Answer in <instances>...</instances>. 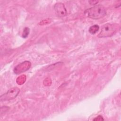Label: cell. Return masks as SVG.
<instances>
[{
  "instance_id": "5",
  "label": "cell",
  "mask_w": 121,
  "mask_h": 121,
  "mask_svg": "<svg viewBox=\"0 0 121 121\" xmlns=\"http://www.w3.org/2000/svg\"><path fill=\"white\" fill-rule=\"evenodd\" d=\"M30 67L31 62L29 61H25L15 67L14 72L16 74H19L27 70Z\"/></svg>"
},
{
  "instance_id": "7",
  "label": "cell",
  "mask_w": 121,
  "mask_h": 121,
  "mask_svg": "<svg viewBox=\"0 0 121 121\" xmlns=\"http://www.w3.org/2000/svg\"><path fill=\"white\" fill-rule=\"evenodd\" d=\"M30 32V29L27 27H26L25 28H24V30H23V34H22V37L24 38H26Z\"/></svg>"
},
{
  "instance_id": "4",
  "label": "cell",
  "mask_w": 121,
  "mask_h": 121,
  "mask_svg": "<svg viewBox=\"0 0 121 121\" xmlns=\"http://www.w3.org/2000/svg\"><path fill=\"white\" fill-rule=\"evenodd\" d=\"M54 9L57 16L61 17L66 16L67 14V10L63 3L61 2H57L54 6Z\"/></svg>"
},
{
  "instance_id": "8",
  "label": "cell",
  "mask_w": 121,
  "mask_h": 121,
  "mask_svg": "<svg viewBox=\"0 0 121 121\" xmlns=\"http://www.w3.org/2000/svg\"><path fill=\"white\" fill-rule=\"evenodd\" d=\"M93 121H104V119L103 118V117L101 115H99L98 116H97L94 119Z\"/></svg>"
},
{
  "instance_id": "9",
  "label": "cell",
  "mask_w": 121,
  "mask_h": 121,
  "mask_svg": "<svg viewBox=\"0 0 121 121\" xmlns=\"http://www.w3.org/2000/svg\"><path fill=\"white\" fill-rule=\"evenodd\" d=\"M89 2L91 5H95L98 2V1H89Z\"/></svg>"
},
{
  "instance_id": "3",
  "label": "cell",
  "mask_w": 121,
  "mask_h": 121,
  "mask_svg": "<svg viewBox=\"0 0 121 121\" xmlns=\"http://www.w3.org/2000/svg\"><path fill=\"white\" fill-rule=\"evenodd\" d=\"M20 89L16 87L9 89L7 93L0 96V101H7L14 99L18 95Z\"/></svg>"
},
{
  "instance_id": "6",
  "label": "cell",
  "mask_w": 121,
  "mask_h": 121,
  "mask_svg": "<svg viewBox=\"0 0 121 121\" xmlns=\"http://www.w3.org/2000/svg\"><path fill=\"white\" fill-rule=\"evenodd\" d=\"M99 29V26L97 25H95L89 27L88 29V31L91 34L94 35L98 31Z\"/></svg>"
},
{
  "instance_id": "1",
  "label": "cell",
  "mask_w": 121,
  "mask_h": 121,
  "mask_svg": "<svg viewBox=\"0 0 121 121\" xmlns=\"http://www.w3.org/2000/svg\"><path fill=\"white\" fill-rule=\"evenodd\" d=\"M84 15L89 18L98 19L105 16L106 11L104 6L99 4L86 9L84 11Z\"/></svg>"
},
{
  "instance_id": "2",
  "label": "cell",
  "mask_w": 121,
  "mask_h": 121,
  "mask_svg": "<svg viewBox=\"0 0 121 121\" xmlns=\"http://www.w3.org/2000/svg\"><path fill=\"white\" fill-rule=\"evenodd\" d=\"M120 29V26L116 23H106L102 26L101 31L98 35L99 38L111 37Z\"/></svg>"
}]
</instances>
